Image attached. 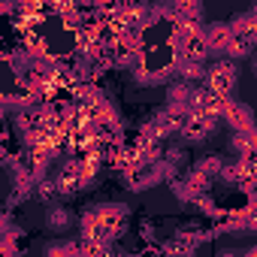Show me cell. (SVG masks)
Listing matches in <instances>:
<instances>
[{
    "label": "cell",
    "instance_id": "7c38bea8",
    "mask_svg": "<svg viewBox=\"0 0 257 257\" xmlns=\"http://www.w3.org/2000/svg\"><path fill=\"white\" fill-rule=\"evenodd\" d=\"M40 203H46V206H52L61 194H58V185H55V179H40L37 185H34V191H31Z\"/></svg>",
    "mask_w": 257,
    "mask_h": 257
},
{
    "label": "cell",
    "instance_id": "8992f818",
    "mask_svg": "<svg viewBox=\"0 0 257 257\" xmlns=\"http://www.w3.org/2000/svg\"><path fill=\"white\" fill-rule=\"evenodd\" d=\"M55 185H58V194L61 197H79L88 185H85V179H82V170H79V164L70 158L67 161V167L55 176Z\"/></svg>",
    "mask_w": 257,
    "mask_h": 257
},
{
    "label": "cell",
    "instance_id": "7a4b0ae2",
    "mask_svg": "<svg viewBox=\"0 0 257 257\" xmlns=\"http://www.w3.org/2000/svg\"><path fill=\"white\" fill-rule=\"evenodd\" d=\"M236 79H239V70L233 61L227 58H218L209 70H206V79H203V88L215 97H224V100H233V88H236Z\"/></svg>",
    "mask_w": 257,
    "mask_h": 257
},
{
    "label": "cell",
    "instance_id": "9c48e42d",
    "mask_svg": "<svg viewBox=\"0 0 257 257\" xmlns=\"http://www.w3.org/2000/svg\"><path fill=\"white\" fill-rule=\"evenodd\" d=\"M176 76H179V82H185V85H203V79H206V64H191V61H179L176 64Z\"/></svg>",
    "mask_w": 257,
    "mask_h": 257
},
{
    "label": "cell",
    "instance_id": "30bf717a",
    "mask_svg": "<svg viewBox=\"0 0 257 257\" xmlns=\"http://www.w3.org/2000/svg\"><path fill=\"white\" fill-rule=\"evenodd\" d=\"M188 97H191V85H185V82H179V79L167 88V106L185 109V106H188Z\"/></svg>",
    "mask_w": 257,
    "mask_h": 257
},
{
    "label": "cell",
    "instance_id": "52a82bcc",
    "mask_svg": "<svg viewBox=\"0 0 257 257\" xmlns=\"http://www.w3.org/2000/svg\"><path fill=\"white\" fill-rule=\"evenodd\" d=\"M203 37H206L209 55H224V52H227V43H230V37H233V31L227 28V22H215V25H206Z\"/></svg>",
    "mask_w": 257,
    "mask_h": 257
},
{
    "label": "cell",
    "instance_id": "277c9868",
    "mask_svg": "<svg viewBox=\"0 0 257 257\" xmlns=\"http://www.w3.org/2000/svg\"><path fill=\"white\" fill-rule=\"evenodd\" d=\"M215 127H218V118H206V115H185L182 118V127H179V137L191 146L209 140L215 134Z\"/></svg>",
    "mask_w": 257,
    "mask_h": 257
},
{
    "label": "cell",
    "instance_id": "8fae6325",
    "mask_svg": "<svg viewBox=\"0 0 257 257\" xmlns=\"http://www.w3.org/2000/svg\"><path fill=\"white\" fill-rule=\"evenodd\" d=\"M230 152H233L236 158H248V155H254V131L233 134V140H230Z\"/></svg>",
    "mask_w": 257,
    "mask_h": 257
},
{
    "label": "cell",
    "instance_id": "5b68a950",
    "mask_svg": "<svg viewBox=\"0 0 257 257\" xmlns=\"http://www.w3.org/2000/svg\"><path fill=\"white\" fill-rule=\"evenodd\" d=\"M218 121H227V124L233 127V134L254 131V112H251L245 103H239V100H227V103H224V112H221Z\"/></svg>",
    "mask_w": 257,
    "mask_h": 257
},
{
    "label": "cell",
    "instance_id": "e0dca14e",
    "mask_svg": "<svg viewBox=\"0 0 257 257\" xmlns=\"http://www.w3.org/2000/svg\"><path fill=\"white\" fill-rule=\"evenodd\" d=\"M103 257H134V254H127V251H121V248H115V245H106Z\"/></svg>",
    "mask_w": 257,
    "mask_h": 257
},
{
    "label": "cell",
    "instance_id": "4fadbf2b",
    "mask_svg": "<svg viewBox=\"0 0 257 257\" xmlns=\"http://www.w3.org/2000/svg\"><path fill=\"white\" fill-rule=\"evenodd\" d=\"M221 167H224V161H221L218 155H206V158H200V161L194 164V173H200V176H206V179H215V176L221 173Z\"/></svg>",
    "mask_w": 257,
    "mask_h": 257
},
{
    "label": "cell",
    "instance_id": "ba28073f",
    "mask_svg": "<svg viewBox=\"0 0 257 257\" xmlns=\"http://www.w3.org/2000/svg\"><path fill=\"white\" fill-rule=\"evenodd\" d=\"M254 43H257V34H233L230 43H227V61H239V58H248L254 52Z\"/></svg>",
    "mask_w": 257,
    "mask_h": 257
},
{
    "label": "cell",
    "instance_id": "5bb4252c",
    "mask_svg": "<svg viewBox=\"0 0 257 257\" xmlns=\"http://www.w3.org/2000/svg\"><path fill=\"white\" fill-rule=\"evenodd\" d=\"M70 218H73V215H70V209H64V206H52V209H49L46 224H49V230H55V233H58V230H67V227H70Z\"/></svg>",
    "mask_w": 257,
    "mask_h": 257
},
{
    "label": "cell",
    "instance_id": "ac0fdd59",
    "mask_svg": "<svg viewBox=\"0 0 257 257\" xmlns=\"http://www.w3.org/2000/svg\"><path fill=\"white\" fill-rule=\"evenodd\" d=\"M4 115H7V106H4V103H0V121H4Z\"/></svg>",
    "mask_w": 257,
    "mask_h": 257
},
{
    "label": "cell",
    "instance_id": "2e32d148",
    "mask_svg": "<svg viewBox=\"0 0 257 257\" xmlns=\"http://www.w3.org/2000/svg\"><path fill=\"white\" fill-rule=\"evenodd\" d=\"M0 257H16V251H13V242H10V236H0Z\"/></svg>",
    "mask_w": 257,
    "mask_h": 257
},
{
    "label": "cell",
    "instance_id": "6da1fadb",
    "mask_svg": "<svg viewBox=\"0 0 257 257\" xmlns=\"http://www.w3.org/2000/svg\"><path fill=\"white\" fill-rule=\"evenodd\" d=\"M127 209L124 203H97L82 215V242H97V245H112L115 239L124 236L127 230Z\"/></svg>",
    "mask_w": 257,
    "mask_h": 257
},
{
    "label": "cell",
    "instance_id": "3957f363",
    "mask_svg": "<svg viewBox=\"0 0 257 257\" xmlns=\"http://www.w3.org/2000/svg\"><path fill=\"white\" fill-rule=\"evenodd\" d=\"M254 155H248V158H236L233 164H224L221 167V173H218V179H224L230 188H239L245 197H251V191H254Z\"/></svg>",
    "mask_w": 257,
    "mask_h": 257
},
{
    "label": "cell",
    "instance_id": "9a60e30c",
    "mask_svg": "<svg viewBox=\"0 0 257 257\" xmlns=\"http://www.w3.org/2000/svg\"><path fill=\"white\" fill-rule=\"evenodd\" d=\"M13 230V221H10V209L7 206H0V236H7Z\"/></svg>",
    "mask_w": 257,
    "mask_h": 257
}]
</instances>
